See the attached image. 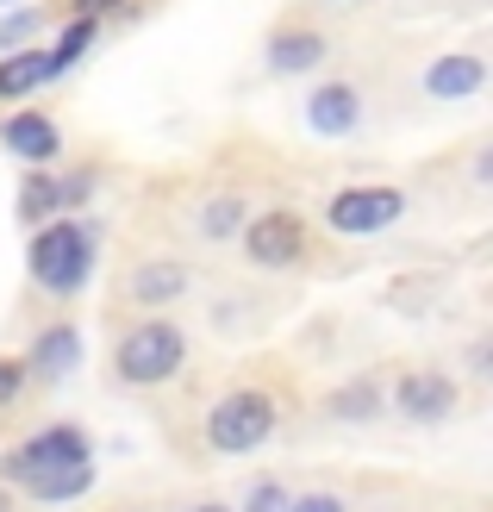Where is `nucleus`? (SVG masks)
Segmentation results:
<instances>
[{"mask_svg": "<svg viewBox=\"0 0 493 512\" xmlns=\"http://www.w3.org/2000/svg\"><path fill=\"white\" fill-rule=\"evenodd\" d=\"M50 25H57V13H50V7H19V13H7V19H0V57H7V50L44 44Z\"/></svg>", "mask_w": 493, "mask_h": 512, "instance_id": "6ab92c4d", "label": "nucleus"}, {"mask_svg": "<svg viewBox=\"0 0 493 512\" xmlns=\"http://www.w3.org/2000/svg\"><path fill=\"white\" fill-rule=\"evenodd\" d=\"M94 44H100V19H63V32L50 38L44 50H50V63H57V75H69Z\"/></svg>", "mask_w": 493, "mask_h": 512, "instance_id": "aec40b11", "label": "nucleus"}, {"mask_svg": "<svg viewBox=\"0 0 493 512\" xmlns=\"http://www.w3.org/2000/svg\"><path fill=\"white\" fill-rule=\"evenodd\" d=\"M0 7H13V0H0Z\"/></svg>", "mask_w": 493, "mask_h": 512, "instance_id": "c756f323", "label": "nucleus"}, {"mask_svg": "<svg viewBox=\"0 0 493 512\" xmlns=\"http://www.w3.org/2000/svg\"><path fill=\"white\" fill-rule=\"evenodd\" d=\"M325 7H344V0H325Z\"/></svg>", "mask_w": 493, "mask_h": 512, "instance_id": "c85d7f7f", "label": "nucleus"}, {"mask_svg": "<svg viewBox=\"0 0 493 512\" xmlns=\"http://www.w3.org/2000/svg\"><path fill=\"white\" fill-rule=\"evenodd\" d=\"M19 225L25 232H38L44 219H57L63 213V194H57V169H25L19 175Z\"/></svg>", "mask_w": 493, "mask_h": 512, "instance_id": "a211bd4d", "label": "nucleus"}, {"mask_svg": "<svg viewBox=\"0 0 493 512\" xmlns=\"http://www.w3.org/2000/svg\"><path fill=\"white\" fill-rule=\"evenodd\" d=\"M181 294H194V263H181V256H132V263L113 275L119 313H163Z\"/></svg>", "mask_w": 493, "mask_h": 512, "instance_id": "0eeeda50", "label": "nucleus"}, {"mask_svg": "<svg viewBox=\"0 0 493 512\" xmlns=\"http://www.w3.org/2000/svg\"><path fill=\"white\" fill-rule=\"evenodd\" d=\"M263 57H269V75H313L325 57H331V32L313 19V13H300L288 7L275 25H269V38H263Z\"/></svg>", "mask_w": 493, "mask_h": 512, "instance_id": "1a4fd4ad", "label": "nucleus"}, {"mask_svg": "<svg viewBox=\"0 0 493 512\" xmlns=\"http://www.w3.org/2000/svg\"><path fill=\"white\" fill-rule=\"evenodd\" d=\"M119 7H132V0H63V19H107Z\"/></svg>", "mask_w": 493, "mask_h": 512, "instance_id": "393cba45", "label": "nucleus"}, {"mask_svg": "<svg viewBox=\"0 0 493 512\" xmlns=\"http://www.w3.org/2000/svg\"><path fill=\"white\" fill-rule=\"evenodd\" d=\"M387 413L406 425H444L462 413V381L437 363H412L387 381Z\"/></svg>", "mask_w": 493, "mask_h": 512, "instance_id": "6e6552de", "label": "nucleus"}, {"mask_svg": "<svg viewBox=\"0 0 493 512\" xmlns=\"http://www.w3.org/2000/svg\"><path fill=\"white\" fill-rule=\"evenodd\" d=\"M25 388H32V381H25V363L19 356H0V419L25 400Z\"/></svg>", "mask_w": 493, "mask_h": 512, "instance_id": "b1692460", "label": "nucleus"}, {"mask_svg": "<svg viewBox=\"0 0 493 512\" xmlns=\"http://www.w3.org/2000/svg\"><path fill=\"white\" fill-rule=\"evenodd\" d=\"M19 363H25V381H32V388H57V381H69L75 369H82V325L75 319H44Z\"/></svg>", "mask_w": 493, "mask_h": 512, "instance_id": "9d476101", "label": "nucleus"}, {"mask_svg": "<svg viewBox=\"0 0 493 512\" xmlns=\"http://www.w3.org/2000/svg\"><path fill=\"white\" fill-rule=\"evenodd\" d=\"M281 419H288V388H281L275 375H263V369L231 375L225 388L206 400L200 450L206 456H250L281 431Z\"/></svg>", "mask_w": 493, "mask_h": 512, "instance_id": "f257e3e1", "label": "nucleus"}, {"mask_svg": "<svg viewBox=\"0 0 493 512\" xmlns=\"http://www.w3.org/2000/svg\"><path fill=\"white\" fill-rule=\"evenodd\" d=\"M362 119H369V88H362V75H331L306 94V125H313L319 138H356Z\"/></svg>", "mask_w": 493, "mask_h": 512, "instance_id": "9b49d317", "label": "nucleus"}, {"mask_svg": "<svg viewBox=\"0 0 493 512\" xmlns=\"http://www.w3.org/2000/svg\"><path fill=\"white\" fill-rule=\"evenodd\" d=\"M194 363V338L188 325L169 313H119L113 319V344H107V375L132 394H157L169 381H181Z\"/></svg>", "mask_w": 493, "mask_h": 512, "instance_id": "f03ea898", "label": "nucleus"}, {"mask_svg": "<svg viewBox=\"0 0 493 512\" xmlns=\"http://www.w3.org/2000/svg\"><path fill=\"white\" fill-rule=\"evenodd\" d=\"M44 82H57V63H50L44 44H32V50H7V57H0V107H19V100H32Z\"/></svg>", "mask_w": 493, "mask_h": 512, "instance_id": "dca6fc26", "label": "nucleus"}, {"mask_svg": "<svg viewBox=\"0 0 493 512\" xmlns=\"http://www.w3.org/2000/svg\"><path fill=\"white\" fill-rule=\"evenodd\" d=\"M244 263L263 269V275H281V269H300L306 256H313V219H306L300 207H263L244 219Z\"/></svg>", "mask_w": 493, "mask_h": 512, "instance_id": "39448f33", "label": "nucleus"}, {"mask_svg": "<svg viewBox=\"0 0 493 512\" xmlns=\"http://www.w3.org/2000/svg\"><path fill=\"white\" fill-rule=\"evenodd\" d=\"M0 144H7L25 169H57V157H63V125L50 119L44 107H13L7 119H0Z\"/></svg>", "mask_w": 493, "mask_h": 512, "instance_id": "f8f14e48", "label": "nucleus"}, {"mask_svg": "<svg viewBox=\"0 0 493 512\" xmlns=\"http://www.w3.org/2000/svg\"><path fill=\"white\" fill-rule=\"evenodd\" d=\"M119 512H150V506H138V500H125V506H119Z\"/></svg>", "mask_w": 493, "mask_h": 512, "instance_id": "bb28decb", "label": "nucleus"}, {"mask_svg": "<svg viewBox=\"0 0 493 512\" xmlns=\"http://www.w3.org/2000/svg\"><path fill=\"white\" fill-rule=\"evenodd\" d=\"M94 188H100V169L94 163H82V169H69V175H57V194H63V213H82L88 200H94Z\"/></svg>", "mask_w": 493, "mask_h": 512, "instance_id": "5701e85b", "label": "nucleus"}, {"mask_svg": "<svg viewBox=\"0 0 493 512\" xmlns=\"http://www.w3.org/2000/svg\"><path fill=\"white\" fill-rule=\"evenodd\" d=\"M288 512H356V494L337 488V481H313V488H294Z\"/></svg>", "mask_w": 493, "mask_h": 512, "instance_id": "412c9836", "label": "nucleus"}, {"mask_svg": "<svg viewBox=\"0 0 493 512\" xmlns=\"http://www.w3.org/2000/svg\"><path fill=\"white\" fill-rule=\"evenodd\" d=\"M325 419L331 425H375V419H387V381L381 375H356V381H344V388H331L325 394Z\"/></svg>", "mask_w": 493, "mask_h": 512, "instance_id": "4468645a", "label": "nucleus"}, {"mask_svg": "<svg viewBox=\"0 0 493 512\" xmlns=\"http://www.w3.org/2000/svg\"><path fill=\"white\" fill-rule=\"evenodd\" d=\"M7 506H13V500H7V488H0V512H7Z\"/></svg>", "mask_w": 493, "mask_h": 512, "instance_id": "cd10ccee", "label": "nucleus"}, {"mask_svg": "<svg viewBox=\"0 0 493 512\" xmlns=\"http://www.w3.org/2000/svg\"><path fill=\"white\" fill-rule=\"evenodd\" d=\"M94 456H88V463H69V469H50V475H38V481H25V500H32V506H75V500H88L94 494Z\"/></svg>", "mask_w": 493, "mask_h": 512, "instance_id": "f3484780", "label": "nucleus"}, {"mask_svg": "<svg viewBox=\"0 0 493 512\" xmlns=\"http://www.w3.org/2000/svg\"><path fill=\"white\" fill-rule=\"evenodd\" d=\"M244 219H250V194L219 188V194H206L200 207L188 213V232H194L200 244H225V238H238V232H244Z\"/></svg>", "mask_w": 493, "mask_h": 512, "instance_id": "2eb2a0df", "label": "nucleus"}, {"mask_svg": "<svg viewBox=\"0 0 493 512\" xmlns=\"http://www.w3.org/2000/svg\"><path fill=\"white\" fill-rule=\"evenodd\" d=\"M288 481H281V475H256L250 481V488H244V500L238 506H231V512H288Z\"/></svg>", "mask_w": 493, "mask_h": 512, "instance_id": "4be33fe9", "label": "nucleus"}, {"mask_svg": "<svg viewBox=\"0 0 493 512\" xmlns=\"http://www.w3.org/2000/svg\"><path fill=\"white\" fill-rule=\"evenodd\" d=\"M94 263H100V232L75 213L44 219L25 238V288L44 300H75L94 281Z\"/></svg>", "mask_w": 493, "mask_h": 512, "instance_id": "7ed1b4c3", "label": "nucleus"}, {"mask_svg": "<svg viewBox=\"0 0 493 512\" xmlns=\"http://www.w3.org/2000/svg\"><path fill=\"white\" fill-rule=\"evenodd\" d=\"M406 188L394 182H350V188H337L319 219H325V232L331 238H381V232H394V225L406 219Z\"/></svg>", "mask_w": 493, "mask_h": 512, "instance_id": "423d86ee", "label": "nucleus"}, {"mask_svg": "<svg viewBox=\"0 0 493 512\" xmlns=\"http://www.w3.org/2000/svg\"><path fill=\"white\" fill-rule=\"evenodd\" d=\"M487 88V57L481 50H444L425 63V94L431 100H475Z\"/></svg>", "mask_w": 493, "mask_h": 512, "instance_id": "ddd939ff", "label": "nucleus"}, {"mask_svg": "<svg viewBox=\"0 0 493 512\" xmlns=\"http://www.w3.org/2000/svg\"><path fill=\"white\" fill-rule=\"evenodd\" d=\"M188 512H231V500H194Z\"/></svg>", "mask_w": 493, "mask_h": 512, "instance_id": "a878e982", "label": "nucleus"}, {"mask_svg": "<svg viewBox=\"0 0 493 512\" xmlns=\"http://www.w3.org/2000/svg\"><path fill=\"white\" fill-rule=\"evenodd\" d=\"M88 456H94L88 425L50 419L38 431H25L19 444H0V488H25V481H38L50 469H69V463H88Z\"/></svg>", "mask_w": 493, "mask_h": 512, "instance_id": "20e7f679", "label": "nucleus"}]
</instances>
